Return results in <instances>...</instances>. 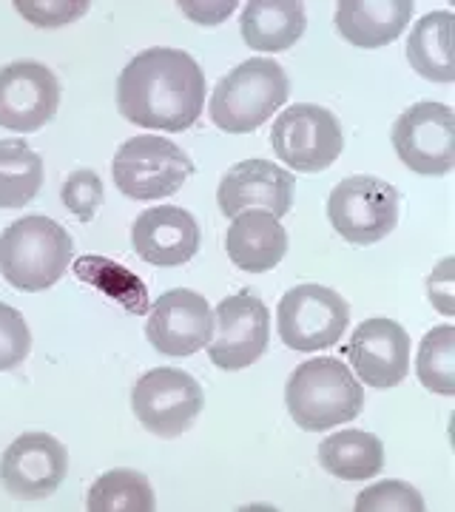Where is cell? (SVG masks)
<instances>
[{"label": "cell", "mask_w": 455, "mask_h": 512, "mask_svg": "<svg viewBox=\"0 0 455 512\" xmlns=\"http://www.w3.org/2000/svg\"><path fill=\"white\" fill-rule=\"evenodd\" d=\"M205 106V74L182 49H146L117 77V109L128 123L185 131Z\"/></svg>", "instance_id": "cell-1"}, {"label": "cell", "mask_w": 455, "mask_h": 512, "mask_svg": "<svg viewBox=\"0 0 455 512\" xmlns=\"http://www.w3.org/2000/svg\"><path fill=\"white\" fill-rule=\"evenodd\" d=\"M285 402L288 413L302 430L322 433L359 419L364 387L345 362L333 356H319L293 370L285 384Z\"/></svg>", "instance_id": "cell-2"}, {"label": "cell", "mask_w": 455, "mask_h": 512, "mask_svg": "<svg viewBox=\"0 0 455 512\" xmlns=\"http://www.w3.org/2000/svg\"><path fill=\"white\" fill-rule=\"evenodd\" d=\"M291 80L273 57H251L228 72L211 94V120L228 134H251L288 103Z\"/></svg>", "instance_id": "cell-3"}, {"label": "cell", "mask_w": 455, "mask_h": 512, "mask_svg": "<svg viewBox=\"0 0 455 512\" xmlns=\"http://www.w3.org/2000/svg\"><path fill=\"white\" fill-rule=\"evenodd\" d=\"M72 254V234L49 217H23L0 234V274L18 291L52 288Z\"/></svg>", "instance_id": "cell-4"}, {"label": "cell", "mask_w": 455, "mask_h": 512, "mask_svg": "<svg viewBox=\"0 0 455 512\" xmlns=\"http://www.w3.org/2000/svg\"><path fill=\"white\" fill-rule=\"evenodd\" d=\"M191 174H194L191 157L177 143L154 134H140L126 140L117 148L111 163L114 185L131 200L143 202L174 197Z\"/></svg>", "instance_id": "cell-5"}, {"label": "cell", "mask_w": 455, "mask_h": 512, "mask_svg": "<svg viewBox=\"0 0 455 512\" xmlns=\"http://www.w3.org/2000/svg\"><path fill=\"white\" fill-rule=\"evenodd\" d=\"M328 220L347 242L376 245L399 225V191L379 177H347L330 191Z\"/></svg>", "instance_id": "cell-6"}, {"label": "cell", "mask_w": 455, "mask_h": 512, "mask_svg": "<svg viewBox=\"0 0 455 512\" xmlns=\"http://www.w3.org/2000/svg\"><path fill=\"white\" fill-rule=\"evenodd\" d=\"M273 154L293 171L319 174L345 151V134L336 114L325 106L296 103L273 120Z\"/></svg>", "instance_id": "cell-7"}, {"label": "cell", "mask_w": 455, "mask_h": 512, "mask_svg": "<svg viewBox=\"0 0 455 512\" xmlns=\"http://www.w3.org/2000/svg\"><path fill=\"white\" fill-rule=\"evenodd\" d=\"M350 325V305L342 293L325 285H296L276 308L279 339L291 350L313 353L333 348Z\"/></svg>", "instance_id": "cell-8"}, {"label": "cell", "mask_w": 455, "mask_h": 512, "mask_svg": "<svg viewBox=\"0 0 455 512\" xmlns=\"http://www.w3.org/2000/svg\"><path fill=\"white\" fill-rule=\"evenodd\" d=\"M205 407V393L200 382L177 367L148 370L131 390V410L137 421L157 439H177Z\"/></svg>", "instance_id": "cell-9"}, {"label": "cell", "mask_w": 455, "mask_h": 512, "mask_svg": "<svg viewBox=\"0 0 455 512\" xmlns=\"http://www.w3.org/2000/svg\"><path fill=\"white\" fill-rule=\"evenodd\" d=\"M393 148L416 174H450L455 165V111L436 100H421L401 111L393 126Z\"/></svg>", "instance_id": "cell-10"}, {"label": "cell", "mask_w": 455, "mask_h": 512, "mask_svg": "<svg viewBox=\"0 0 455 512\" xmlns=\"http://www.w3.org/2000/svg\"><path fill=\"white\" fill-rule=\"evenodd\" d=\"M271 313L254 293L225 296L214 313V333L208 342L211 362L222 370L251 367L268 350Z\"/></svg>", "instance_id": "cell-11"}, {"label": "cell", "mask_w": 455, "mask_h": 512, "mask_svg": "<svg viewBox=\"0 0 455 512\" xmlns=\"http://www.w3.org/2000/svg\"><path fill=\"white\" fill-rule=\"evenodd\" d=\"M60 106L55 72L37 60H18L0 69V126L9 131H40Z\"/></svg>", "instance_id": "cell-12"}, {"label": "cell", "mask_w": 455, "mask_h": 512, "mask_svg": "<svg viewBox=\"0 0 455 512\" xmlns=\"http://www.w3.org/2000/svg\"><path fill=\"white\" fill-rule=\"evenodd\" d=\"M66 473L69 453L49 433H23L0 458V478L6 490L23 501H40L55 495Z\"/></svg>", "instance_id": "cell-13"}, {"label": "cell", "mask_w": 455, "mask_h": 512, "mask_svg": "<svg viewBox=\"0 0 455 512\" xmlns=\"http://www.w3.org/2000/svg\"><path fill=\"white\" fill-rule=\"evenodd\" d=\"M214 333V313L205 296L188 288L165 291L148 313L146 339L165 356H194L208 348Z\"/></svg>", "instance_id": "cell-14"}, {"label": "cell", "mask_w": 455, "mask_h": 512, "mask_svg": "<svg viewBox=\"0 0 455 512\" xmlns=\"http://www.w3.org/2000/svg\"><path fill=\"white\" fill-rule=\"evenodd\" d=\"M296 180L291 171L268 160H245L228 168L219 180L217 202L225 217H239L245 211H268L276 220L291 214Z\"/></svg>", "instance_id": "cell-15"}, {"label": "cell", "mask_w": 455, "mask_h": 512, "mask_svg": "<svg viewBox=\"0 0 455 512\" xmlns=\"http://www.w3.org/2000/svg\"><path fill=\"white\" fill-rule=\"evenodd\" d=\"M347 362L367 387H396L410 373V333L393 319H367L347 342Z\"/></svg>", "instance_id": "cell-16"}, {"label": "cell", "mask_w": 455, "mask_h": 512, "mask_svg": "<svg viewBox=\"0 0 455 512\" xmlns=\"http://www.w3.org/2000/svg\"><path fill=\"white\" fill-rule=\"evenodd\" d=\"M131 248L148 265L174 268L200 251V225L177 205H157L143 211L131 225Z\"/></svg>", "instance_id": "cell-17"}, {"label": "cell", "mask_w": 455, "mask_h": 512, "mask_svg": "<svg viewBox=\"0 0 455 512\" xmlns=\"http://www.w3.org/2000/svg\"><path fill=\"white\" fill-rule=\"evenodd\" d=\"M413 9V0H339L336 32L356 49H382L399 40Z\"/></svg>", "instance_id": "cell-18"}, {"label": "cell", "mask_w": 455, "mask_h": 512, "mask_svg": "<svg viewBox=\"0 0 455 512\" xmlns=\"http://www.w3.org/2000/svg\"><path fill=\"white\" fill-rule=\"evenodd\" d=\"M225 251L239 271L265 274L288 254V231L268 211H245L225 234Z\"/></svg>", "instance_id": "cell-19"}, {"label": "cell", "mask_w": 455, "mask_h": 512, "mask_svg": "<svg viewBox=\"0 0 455 512\" xmlns=\"http://www.w3.org/2000/svg\"><path fill=\"white\" fill-rule=\"evenodd\" d=\"M242 40L254 52H285L305 35L308 18L299 0H251L239 18Z\"/></svg>", "instance_id": "cell-20"}, {"label": "cell", "mask_w": 455, "mask_h": 512, "mask_svg": "<svg viewBox=\"0 0 455 512\" xmlns=\"http://www.w3.org/2000/svg\"><path fill=\"white\" fill-rule=\"evenodd\" d=\"M455 18L450 9L430 12L410 29L407 40V60L413 72L433 83H453V52H450V37H453Z\"/></svg>", "instance_id": "cell-21"}, {"label": "cell", "mask_w": 455, "mask_h": 512, "mask_svg": "<svg viewBox=\"0 0 455 512\" xmlns=\"http://www.w3.org/2000/svg\"><path fill=\"white\" fill-rule=\"evenodd\" d=\"M319 464L342 481H367L384 467V444L364 430H342L319 444Z\"/></svg>", "instance_id": "cell-22"}, {"label": "cell", "mask_w": 455, "mask_h": 512, "mask_svg": "<svg viewBox=\"0 0 455 512\" xmlns=\"http://www.w3.org/2000/svg\"><path fill=\"white\" fill-rule=\"evenodd\" d=\"M43 188V160L23 140H0V208H23Z\"/></svg>", "instance_id": "cell-23"}, {"label": "cell", "mask_w": 455, "mask_h": 512, "mask_svg": "<svg viewBox=\"0 0 455 512\" xmlns=\"http://www.w3.org/2000/svg\"><path fill=\"white\" fill-rule=\"evenodd\" d=\"M89 512H154V487L137 470H109L91 484L86 498Z\"/></svg>", "instance_id": "cell-24"}, {"label": "cell", "mask_w": 455, "mask_h": 512, "mask_svg": "<svg viewBox=\"0 0 455 512\" xmlns=\"http://www.w3.org/2000/svg\"><path fill=\"white\" fill-rule=\"evenodd\" d=\"M419 382L438 396H455V328L438 325L424 333L416 359Z\"/></svg>", "instance_id": "cell-25"}, {"label": "cell", "mask_w": 455, "mask_h": 512, "mask_svg": "<svg viewBox=\"0 0 455 512\" xmlns=\"http://www.w3.org/2000/svg\"><path fill=\"white\" fill-rule=\"evenodd\" d=\"M356 512H424V498L416 487L404 484L399 478H387L379 484L364 487L356 495Z\"/></svg>", "instance_id": "cell-26"}, {"label": "cell", "mask_w": 455, "mask_h": 512, "mask_svg": "<svg viewBox=\"0 0 455 512\" xmlns=\"http://www.w3.org/2000/svg\"><path fill=\"white\" fill-rule=\"evenodd\" d=\"M32 350V333L23 313L0 302V373L18 367Z\"/></svg>", "instance_id": "cell-27"}, {"label": "cell", "mask_w": 455, "mask_h": 512, "mask_svg": "<svg viewBox=\"0 0 455 512\" xmlns=\"http://www.w3.org/2000/svg\"><path fill=\"white\" fill-rule=\"evenodd\" d=\"M60 197H63V205L72 211L77 220L89 222L94 220L97 208L103 205V183H100V177L94 171L80 168V171H74L72 177L63 183Z\"/></svg>", "instance_id": "cell-28"}, {"label": "cell", "mask_w": 455, "mask_h": 512, "mask_svg": "<svg viewBox=\"0 0 455 512\" xmlns=\"http://www.w3.org/2000/svg\"><path fill=\"white\" fill-rule=\"evenodd\" d=\"M15 9L37 29H55L83 18L89 0H15Z\"/></svg>", "instance_id": "cell-29"}, {"label": "cell", "mask_w": 455, "mask_h": 512, "mask_svg": "<svg viewBox=\"0 0 455 512\" xmlns=\"http://www.w3.org/2000/svg\"><path fill=\"white\" fill-rule=\"evenodd\" d=\"M188 18H194L202 26H217L225 18H231L234 6H239L237 0H219V3H191V0H180L177 3Z\"/></svg>", "instance_id": "cell-30"}, {"label": "cell", "mask_w": 455, "mask_h": 512, "mask_svg": "<svg viewBox=\"0 0 455 512\" xmlns=\"http://www.w3.org/2000/svg\"><path fill=\"white\" fill-rule=\"evenodd\" d=\"M450 268H453V262L450 259H444L441 265H438V271L430 276V296H433V302L438 305V311L444 313H453V279H450Z\"/></svg>", "instance_id": "cell-31"}]
</instances>
